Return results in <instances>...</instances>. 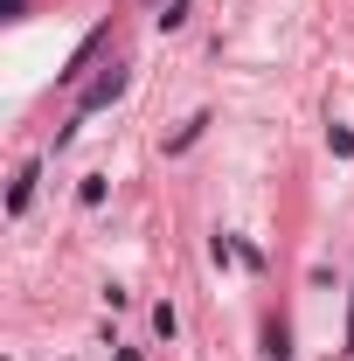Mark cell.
I'll list each match as a JSON object with an SVG mask.
<instances>
[{"mask_svg": "<svg viewBox=\"0 0 354 361\" xmlns=\"http://www.w3.org/2000/svg\"><path fill=\"white\" fill-rule=\"evenodd\" d=\"M118 90H126V70H111V77H97V84H90V97H84V111H97V104H111Z\"/></svg>", "mask_w": 354, "mask_h": 361, "instance_id": "1", "label": "cell"}, {"mask_svg": "<svg viewBox=\"0 0 354 361\" xmlns=\"http://www.w3.org/2000/svg\"><path fill=\"white\" fill-rule=\"evenodd\" d=\"M28 195H35V167H28V174L14 180V195H7V209H14V216H21V209H28Z\"/></svg>", "mask_w": 354, "mask_h": 361, "instance_id": "2", "label": "cell"}, {"mask_svg": "<svg viewBox=\"0 0 354 361\" xmlns=\"http://www.w3.org/2000/svg\"><path fill=\"white\" fill-rule=\"evenodd\" d=\"M326 146H334L341 160H354V133H348V126H334V133H326Z\"/></svg>", "mask_w": 354, "mask_h": 361, "instance_id": "3", "label": "cell"}]
</instances>
